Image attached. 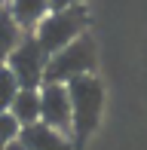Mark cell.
<instances>
[{
  "label": "cell",
  "mask_w": 147,
  "mask_h": 150,
  "mask_svg": "<svg viewBox=\"0 0 147 150\" xmlns=\"http://www.w3.org/2000/svg\"><path fill=\"white\" fill-rule=\"evenodd\" d=\"M71 95V110H74V144H83L92 132H95L98 120H101L104 107V86L98 83V77H77L68 83Z\"/></svg>",
  "instance_id": "6da1fadb"
},
{
  "label": "cell",
  "mask_w": 147,
  "mask_h": 150,
  "mask_svg": "<svg viewBox=\"0 0 147 150\" xmlns=\"http://www.w3.org/2000/svg\"><path fill=\"white\" fill-rule=\"evenodd\" d=\"M95 64H98L95 43H92L89 34H83V37H77L71 46H64L61 52L49 55L43 83H61V86H68L71 80H77V77H89V74L95 71Z\"/></svg>",
  "instance_id": "7a4b0ae2"
},
{
  "label": "cell",
  "mask_w": 147,
  "mask_h": 150,
  "mask_svg": "<svg viewBox=\"0 0 147 150\" xmlns=\"http://www.w3.org/2000/svg\"><path fill=\"white\" fill-rule=\"evenodd\" d=\"M83 28H86V9L74 6V9H64V12H49L34 28V40L40 43V49L46 55H55L64 46H71L77 37H83Z\"/></svg>",
  "instance_id": "3957f363"
},
{
  "label": "cell",
  "mask_w": 147,
  "mask_h": 150,
  "mask_svg": "<svg viewBox=\"0 0 147 150\" xmlns=\"http://www.w3.org/2000/svg\"><path fill=\"white\" fill-rule=\"evenodd\" d=\"M46 61H49V55L40 49L34 34H25L22 43L6 58V67L16 74L22 89H40V86H43V77H46Z\"/></svg>",
  "instance_id": "277c9868"
},
{
  "label": "cell",
  "mask_w": 147,
  "mask_h": 150,
  "mask_svg": "<svg viewBox=\"0 0 147 150\" xmlns=\"http://www.w3.org/2000/svg\"><path fill=\"white\" fill-rule=\"evenodd\" d=\"M40 122H46L49 129H55L61 135L74 132V110H71L68 86H61V83L40 86Z\"/></svg>",
  "instance_id": "5b68a950"
},
{
  "label": "cell",
  "mask_w": 147,
  "mask_h": 150,
  "mask_svg": "<svg viewBox=\"0 0 147 150\" xmlns=\"http://www.w3.org/2000/svg\"><path fill=\"white\" fill-rule=\"evenodd\" d=\"M18 141H22L28 150H74L71 138L61 132H55V129H49L46 122H34V126H25L22 135H18Z\"/></svg>",
  "instance_id": "8992f818"
},
{
  "label": "cell",
  "mask_w": 147,
  "mask_h": 150,
  "mask_svg": "<svg viewBox=\"0 0 147 150\" xmlns=\"http://www.w3.org/2000/svg\"><path fill=\"white\" fill-rule=\"evenodd\" d=\"M9 12L25 34H34V28L49 16V0H9Z\"/></svg>",
  "instance_id": "52a82bcc"
},
{
  "label": "cell",
  "mask_w": 147,
  "mask_h": 150,
  "mask_svg": "<svg viewBox=\"0 0 147 150\" xmlns=\"http://www.w3.org/2000/svg\"><path fill=\"white\" fill-rule=\"evenodd\" d=\"M9 113L18 120V126H34L40 122V89H18L16 101H12Z\"/></svg>",
  "instance_id": "ba28073f"
},
{
  "label": "cell",
  "mask_w": 147,
  "mask_h": 150,
  "mask_svg": "<svg viewBox=\"0 0 147 150\" xmlns=\"http://www.w3.org/2000/svg\"><path fill=\"white\" fill-rule=\"evenodd\" d=\"M22 37H25V31L16 25L9 6H0V64H6V58L12 55V49L22 43Z\"/></svg>",
  "instance_id": "9c48e42d"
},
{
  "label": "cell",
  "mask_w": 147,
  "mask_h": 150,
  "mask_svg": "<svg viewBox=\"0 0 147 150\" xmlns=\"http://www.w3.org/2000/svg\"><path fill=\"white\" fill-rule=\"evenodd\" d=\"M18 89H22V86H18L16 74H12L6 64H0V110H9V107H12Z\"/></svg>",
  "instance_id": "30bf717a"
},
{
  "label": "cell",
  "mask_w": 147,
  "mask_h": 150,
  "mask_svg": "<svg viewBox=\"0 0 147 150\" xmlns=\"http://www.w3.org/2000/svg\"><path fill=\"white\" fill-rule=\"evenodd\" d=\"M22 135V126L12 117L9 110H0V144H9V141H18Z\"/></svg>",
  "instance_id": "8fae6325"
},
{
  "label": "cell",
  "mask_w": 147,
  "mask_h": 150,
  "mask_svg": "<svg viewBox=\"0 0 147 150\" xmlns=\"http://www.w3.org/2000/svg\"><path fill=\"white\" fill-rule=\"evenodd\" d=\"M74 6H80V0H49V12H64Z\"/></svg>",
  "instance_id": "7c38bea8"
},
{
  "label": "cell",
  "mask_w": 147,
  "mask_h": 150,
  "mask_svg": "<svg viewBox=\"0 0 147 150\" xmlns=\"http://www.w3.org/2000/svg\"><path fill=\"white\" fill-rule=\"evenodd\" d=\"M3 150H28V147H25V144H22V141H9V144H6Z\"/></svg>",
  "instance_id": "4fadbf2b"
},
{
  "label": "cell",
  "mask_w": 147,
  "mask_h": 150,
  "mask_svg": "<svg viewBox=\"0 0 147 150\" xmlns=\"http://www.w3.org/2000/svg\"><path fill=\"white\" fill-rule=\"evenodd\" d=\"M3 147H6V144H0V150H3Z\"/></svg>",
  "instance_id": "5bb4252c"
}]
</instances>
